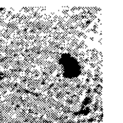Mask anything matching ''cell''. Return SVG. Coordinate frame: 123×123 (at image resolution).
<instances>
[{"mask_svg": "<svg viewBox=\"0 0 123 123\" xmlns=\"http://www.w3.org/2000/svg\"><path fill=\"white\" fill-rule=\"evenodd\" d=\"M46 98L41 95H31L26 98L25 110L30 112L31 114H40L44 110L46 107Z\"/></svg>", "mask_w": 123, "mask_h": 123, "instance_id": "6da1fadb", "label": "cell"}, {"mask_svg": "<svg viewBox=\"0 0 123 123\" xmlns=\"http://www.w3.org/2000/svg\"><path fill=\"white\" fill-rule=\"evenodd\" d=\"M26 63L27 61L25 60L24 57L18 55L10 59V61L8 62V68L10 69L11 72L20 74L26 71Z\"/></svg>", "mask_w": 123, "mask_h": 123, "instance_id": "7a4b0ae2", "label": "cell"}, {"mask_svg": "<svg viewBox=\"0 0 123 123\" xmlns=\"http://www.w3.org/2000/svg\"><path fill=\"white\" fill-rule=\"evenodd\" d=\"M7 47L10 54L20 55L26 50V43L22 39L15 37L10 39L7 43Z\"/></svg>", "mask_w": 123, "mask_h": 123, "instance_id": "3957f363", "label": "cell"}, {"mask_svg": "<svg viewBox=\"0 0 123 123\" xmlns=\"http://www.w3.org/2000/svg\"><path fill=\"white\" fill-rule=\"evenodd\" d=\"M47 80L41 77L31 78L27 82V89L32 92L38 94L46 87Z\"/></svg>", "mask_w": 123, "mask_h": 123, "instance_id": "277c9868", "label": "cell"}, {"mask_svg": "<svg viewBox=\"0 0 123 123\" xmlns=\"http://www.w3.org/2000/svg\"><path fill=\"white\" fill-rule=\"evenodd\" d=\"M64 109L68 110H75L81 106L83 102L81 96L78 94H72L64 99Z\"/></svg>", "mask_w": 123, "mask_h": 123, "instance_id": "5b68a950", "label": "cell"}, {"mask_svg": "<svg viewBox=\"0 0 123 123\" xmlns=\"http://www.w3.org/2000/svg\"><path fill=\"white\" fill-rule=\"evenodd\" d=\"M29 49L31 53H32L33 55L38 56L45 49V45L42 39H40L39 37H35L31 40L29 46Z\"/></svg>", "mask_w": 123, "mask_h": 123, "instance_id": "8992f818", "label": "cell"}, {"mask_svg": "<svg viewBox=\"0 0 123 123\" xmlns=\"http://www.w3.org/2000/svg\"><path fill=\"white\" fill-rule=\"evenodd\" d=\"M27 27L28 32L35 36H39L46 30V25L44 23L38 20L32 22Z\"/></svg>", "mask_w": 123, "mask_h": 123, "instance_id": "52a82bcc", "label": "cell"}, {"mask_svg": "<svg viewBox=\"0 0 123 123\" xmlns=\"http://www.w3.org/2000/svg\"><path fill=\"white\" fill-rule=\"evenodd\" d=\"M46 66L48 72L49 74H51L53 75L52 77H57L56 75L61 72V65L53 57L47 60L46 62Z\"/></svg>", "mask_w": 123, "mask_h": 123, "instance_id": "ba28073f", "label": "cell"}, {"mask_svg": "<svg viewBox=\"0 0 123 123\" xmlns=\"http://www.w3.org/2000/svg\"><path fill=\"white\" fill-rule=\"evenodd\" d=\"M83 42L80 40L76 38L71 39L67 43V49L72 54L77 55L80 53L83 48Z\"/></svg>", "mask_w": 123, "mask_h": 123, "instance_id": "9c48e42d", "label": "cell"}, {"mask_svg": "<svg viewBox=\"0 0 123 123\" xmlns=\"http://www.w3.org/2000/svg\"><path fill=\"white\" fill-rule=\"evenodd\" d=\"M61 42L58 40H52L48 42L47 44L45 45V49L48 50L49 53L52 54H56L61 51Z\"/></svg>", "mask_w": 123, "mask_h": 123, "instance_id": "30bf717a", "label": "cell"}, {"mask_svg": "<svg viewBox=\"0 0 123 123\" xmlns=\"http://www.w3.org/2000/svg\"><path fill=\"white\" fill-rule=\"evenodd\" d=\"M7 123H25L24 116L22 114H12L9 119H7Z\"/></svg>", "mask_w": 123, "mask_h": 123, "instance_id": "8fae6325", "label": "cell"}]
</instances>
